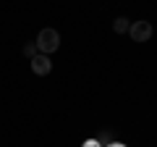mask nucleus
<instances>
[{"label": "nucleus", "mask_w": 157, "mask_h": 147, "mask_svg": "<svg viewBox=\"0 0 157 147\" xmlns=\"http://www.w3.org/2000/svg\"><path fill=\"white\" fill-rule=\"evenodd\" d=\"M37 53H42V55H52V53L60 47V34L55 32V29H42V32L37 34Z\"/></svg>", "instance_id": "1"}, {"label": "nucleus", "mask_w": 157, "mask_h": 147, "mask_svg": "<svg viewBox=\"0 0 157 147\" xmlns=\"http://www.w3.org/2000/svg\"><path fill=\"white\" fill-rule=\"evenodd\" d=\"M128 34H131V40H134V42H147V40H152L155 26H152L149 21H131Z\"/></svg>", "instance_id": "2"}, {"label": "nucleus", "mask_w": 157, "mask_h": 147, "mask_svg": "<svg viewBox=\"0 0 157 147\" xmlns=\"http://www.w3.org/2000/svg\"><path fill=\"white\" fill-rule=\"evenodd\" d=\"M32 71L37 74V76H47V74L52 71V63H50V55H42V53H37V55L32 58Z\"/></svg>", "instance_id": "3"}, {"label": "nucleus", "mask_w": 157, "mask_h": 147, "mask_svg": "<svg viewBox=\"0 0 157 147\" xmlns=\"http://www.w3.org/2000/svg\"><path fill=\"white\" fill-rule=\"evenodd\" d=\"M128 29H131V21L126 16H118L115 21H113V32L115 34H128Z\"/></svg>", "instance_id": "4"}, {"label": "nucleus", "mask_w": 157, "mask_h": 147, "mask_svg": "<svg viewBox=\"0 0 157 147\" xmlns=\"http://www.w3.org/2000/svg\"><path fill=\"white\" fill-rule=\"evenodd\" d=\"M21 53L29 58V61H32V58L37 55V45H34V42H29V45H24V50H21Z\"/></svg>", "instance_id": "5"}, {"label": "nucleus", "mask_w": 157, "mask_h": 147, "mask_svg": "<svg viewBox=\"0 0 157 147\" xmlns=\"http://www.w3.org/2000/svg\"><path fill=\"white\" fill-rule=\"evenodd\" d=\"M97 142H100L102 147H105V145H110V134H107V131H102V134L97 137Z\"/></svg>", "instance_id": "6"}, {"label": "nucleus", "mask_w": 157, "mask_h": 147, "mask_svg": "<svg viewBox=\"0 0 157 147\" xmlns=\"http://www.w3.org/2000/svg\"><path fill=\"white\" fill-rule=\"evenodd\" d=\"M81 147H102V145H100V142H97V139H86V142H84V145H81Z\"/></svg>", "instance_id": "7"}, {"label": "nucleus", "mask_w": 157, "mask_h": 147, "mask_svg": "<svg viewBox=\"0 0 157 147\" xmlns=\"http://www.w3.org/2000/svg\"><path fill=\"white\" fill-rule=\"evenodd\" d=\"M105 147H126L123 142H110V145H105Z\"/></svg>", "instance_id": "8"}]
</instances>
